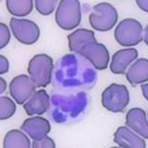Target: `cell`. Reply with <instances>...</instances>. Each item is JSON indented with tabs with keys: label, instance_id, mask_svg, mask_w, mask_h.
Here are the masks:
<instances>
[{
	"label": "cell",
	"instance_id": "1",
	"mask_svg": "<svg viewBox=\"0 0 148 148\" xmlns=\"http://www.w3.org/2000/svg\"><path fill=\"white\" fill-rule=\"evenodd\" d=\"M80 4L78 1H61L56 13V20L62 29L70 30L77 27L81 20Z\"/></svg>",
	"mask_w": 148,
	"mask_h": 148
},
{
	"label": "cell",
	"instance_id": "2",
	"mask_svg": "<svg viewBox=\"0 0 148 148\" xmlns=\"http://www.w3.org/2000/svg\"><path fill=\"white\" fill-rule=\"evenodd\" d=\"M10 26L16 38L25 45L35 43L40 35V30L38 25L29 20L13 17L11 19Z\"/></svg>",
	"mask_w": 148,
	"mask_h": 148
},
{
	"label": "cell",
	"instance_id": "3",
	"mask_svg": "<svg viewBox=\"0 0 148 148\" xmlns=\"http://www.w3.org/2000/svg\"><path fill=\"white\" fill-rule=\"evenodd\" d=\"M105 3H103V10H102V3L97 5L93 7V11L90 16V24L94 29L100 31L109 30L113 27L109 23L114 26L116 24L118 19V14L116 10L110 12L114 8L110 11L112 6H111L109 10H107L109 4H108L106 10H104Z\"/></svg>",
	"mask_w": 148,
	"mask_h": 148
},
{
	"label": "cell",
	"instance_id": "4",
	"mask_svg": "<svg viewBox=\"0 0 148 148\" xmlns=\"http://www.w3.org/2000/svg\"><path fill=\"white\" fill-rule=\"evenodd\" d=\"M53 60L45 54L36 55L31 60L28 71L34 79L46 76L50 78L53 68Z\"/></svg>",
	"mask_w": 148,
	"mask_h": 148
},
{
	"label": "cell",
	"instance_id": "5",
	"mask_svg": "<svg viewBox=\"0 0 148 148\" xmlns=\"http://www.w3.org/2000/svg\"><path fill=\"white\" fill-rule=\"evenodd\" d=\"M7 9L12 15L17 16H24L28 15L33 9V1L31 0H8Z\"/></svg>",
	"mask_w": 148,
	"mask_h": 148
},
{
	"label": "cell",
	"instance_id": "6",
	"mask_svg": "<svg viewBox=\"0 0 148 148\" xmlns=\"http://www.w3.org/2000/svg\"><path fill=\"white\" fill-rule=\"evenodd\" d=\"M58 1H35L36 8L37 11L42 15H49L55 10Z\"/></svg>",
	"mask_w": 148,
	"mask_h": 148
},
{
	"label": "cell",
	"instance_id": "7",
	"mask_svg": "<svg viewBox=\"0 0 148 148\" xmlns=\"http://www.w3.org/2000/svg\"><path fill=\"white\" fill-rule=\"evenodd\" d=\"M1 26V49L6 46L9 42L11 34L9 28L7 25L2 23H0Z\"/></svg>",
	"mask_w": 148,
	"mask_h": 148
},
{
	"label": "cell",
	"instance_id": "8",
	"mask_svg": "<svg viewBox=\"0 0 148 148\" xmlns=\"http://www.w3.org/2000/svg\"><path fill=\"white\" fill-rule=\"evenodd\" d=\"M9 69V62L4 56L1 55V74L6 73Z\"/></svg>",
	"mask_w": 148,
	"mask_h": 148
},
{
	"label": "cell",
	"instance_id": "9",
	"mask_svg": "<svg viewBox=\"0 0 148 148\" xmlns=\"http://www.w3.org/2000/svg\"><path fill=\"white\" fill-rule=\"evenodd\" d=\"M129 28H123V36H126V37H127V36H129V37H130L131 36L135 35V33H136L138 32V30H136V29H138V28H130L129 26Z\"/></svg>",
	"mask_w": 148,
	"mask_h": 148
}]
</instances>
